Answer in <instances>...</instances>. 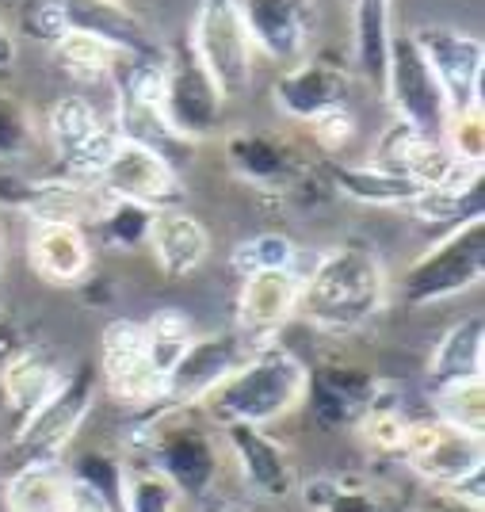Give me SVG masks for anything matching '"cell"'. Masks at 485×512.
I'll return each instance as SVG.
<instances>
[{
	"instance_id": "6da1fadb",
	"label": "cell",
	"mask_w": 485,
	"mask_h": 512,
	"mask_svg": "<svg viewBox=\"0 0 485 512\" xmlns=\"http://www.w3.org/2000/svg\"><path fill=\"white\" fill-rule=\"evenodd\" d=\"M127 463H142L161 474L188 505L207 501L222 478V436L203 417L199 406H146L138 409V421L123 432Z\"/></svg>"
},
{
	"instance_id": "7a4b0ae2",
	"label": "cell",
	"mask_w": 485,
	"mask_h": 512,
	"mask_svg": "<svg viewBox=\"0 0 485 512\" xmlns=\"http://www.w3.org/2000/svg\"><path fill=\"white\" fill-rule=\"evenodd\" d=\"M390 306V272L375 245L340 241L314 256L302 276L295 321L325 337H352L382 318Z\"/></svg>"
},
{
	"instance_id": "3957f363",
	"label": "cell",
	"mask_w": 485,
	"mask_h": 512,
	"mask_svg": "<svg viewBox=\"0 0 485 512\" xmlns=\"http://www.w3.org/2000/svg\"><path fill=\"white\" fill-rule=\"evenodd\" d=\"M302 394H306V360L295 348L275 341L256 348L226 383L207 394V402L199 409L214 428H272L302 409Z\"/></svg>"
},
{
	"instance_id": "277c9868",
	"label": "cell",
	"mask_w": 485,
	"mask_h": 512,
	"mask_svg": "<svg viewBox=\"0 0 485 512\" xmlns=\"http://www.w3.org/2000/svg\"><path fill=\"white\" fill-rule=\"evenodd\" d=\"M222 161L237 184L287 203H317L329 188L310 153L279 130H230L222 134Z\"/></svg>"
},
{
	"instance_id": "5b68a950",
	"label": "cell",
	"mask_w": 485,
	"mask_h": 512,
	"mask_svg": "<svg viewBox=\"0 0 485 512\" xmlns=\"http://www.w3.org/2000/svg\"><path fill=\"white\" fill-rule=\"evenodd\" d=\"M485 276V214L463 226H451L440 241H432L417 260L405 264L390 295H398L405 310H428L470 295Z\"/></svg>"
},
{
	"instance_id": "8992f818",
	"label": "cell",
	"mask_w": 485,
	"mask_h": 512,
	"mask_svg": "<svg viewBox=\"0 0 485 512\" xmlns=\"http://www.w3.org/2000/svg\"><path fill=\"white\" fill-rule=\"evenodd\" d=\"M96 394H100L96 363L81 360L65 367L58 390L12 428L8 448L16 455V463H62L96 409Z\"/></svg>"
},
{
	"instance_id": "52a82bcc",
	"label": "cell",
	"mask_w": 485,
	"mask_h": 512,
	"mask_svg": "<svg viewBox=\"0 0 485 512\" xmlns=\"http://www.w3.org/2000/svg\"><path fill=\"white\" fill-rule=\"evenodd\" d=\"M188 50L203 65V73L214 81L226 104L253 92L256 50L233 0H199L191 16Z\"/></svg>"
},
{
	"instance_id": "ba28073f",
	"label": "cell",
	"mask_w": 485,
	"mask_h": 512,
	"mask_svg": "<svg viewBox=\"0 0 485 512\" xmlns=\"http://www.w3.org/2000/svg\"><path fill=\"white\" fill-rule=\"evenodd\" d=\"M39 123H43V142L54 150L58 172L96 184L119 146V130L111 123V115H104L85 92H65L50 104Z\"/></svg>"
},
{
	"instance_id": "9c48e42d",
	"label": "cell",
	"mask_w": 485,
	"mask_h": 512,
	"mask_svg": "<svg viewBox=\"0 0 485 512\" xmlns=\"http://www.w3.org/2000/svg\"><path fill=\"white\" fill-rule=\"evenodd\" d=\"M390 394V383L371 367L348 360L306 363L302 409L321 432H356V425Z\"/></svg>"
},
{
	"instance_id": "30bf717a",
	"label": "cell",
	"mask_w": 485,
	"mask_h": 512,
	"mask_svg": "<svg viewBox=\"0 0 485 512\" xmlns=\"http://www.w3.org/2000/svg\"><path fill=\"white\" fill-rule=\"evenodd\" d=\"M398 459L424 490H455L485 470V440L440 425L436 417H409Z\"/></svg>"
},
{
	"instance_id": "8fae6325",
	"label": "cell",
	"mask_w": 485,
	"mask_h": 512,
	"mask_svg": "<svg viewBox=\"0 0 485 512\" xmlns=\"http://www.w3.org/2000/svg\"><path fill=\"white\" fill-rule=\"evenodd\" d=\"M104 203L107 195L96 184L73 180V176H62V172L23 176L16 169H0V214L16 211L31 226L62 222V226L88 230L100 218Z\"/></svg>"
},
{
	"instance_id": "7c38bea8",
	"label": "cell",
	"mask_w": 485,
	"mask_h": 512,
	"mask_svg": "<svg viewBox=\"0 0 485 512\" xmlns=\"http://www.w3.org/2000/svg\"><path fill=\"white\" fill-rule=\"evenodd\" d=\"M382 100L390 104L394 119L428 134H440L451 119V104L443 96L432 65L424 62L421 46L413 43L409 27H394L390 50H386V77H382Z\"/></svg>"
},
{
	"instance_id": "4fadbf2b",
	"label": "cell",
	"mask_w": 485,
	"mask_h": 512,
	"mask_svg": "<svg viewBox=\"0 0 485 512\" xmlns=\"http://www.w3.org/2000/svg\"><path fill=\"white\" fill-rule=\"evenodd\" d=\"M100 390L119 406L146 409L161 402V371L149 360L146 325L134 318H115L100 333V360H96Z\"/></svg>"
},
{
	"instance_id": "5bb4252c",
	"label": "cell",
	"mask_w": 485,
	"mask_h": 512,
	"mask_svg": "<svg viewBox=\"0 0 485 512\" xmlns=\"http://www.w3.org/2000/svg\"><path fill=\"white\" fill-rule=\"evenodd\" d=\"M409 35H413V43L421 46L424 62L432 65L451 111L485 107L482 35H470L455 23H421V27H409Z\"/></svg>"
},
{
	"instance_id": "9a60e30c",
	"label": "cell",
	"mask_w": 485,
	"mask_h": 512,
	"mask_svg": "<svg viewBox=\"0 0 485 512\" xmlns=\"http://www.w3.org/2000/svg\"><path fill=\"white\" fill-rule=\"evenodd\" d=\"M222 107L226 100L218 96L214 81L203 73V65L195 62L188 46L165 50L161 115L169 119V127L191 146H203V142L218 138V130H222Z\"/></svg>"
},
{
	"instance_id": "2e32d148",
	"label": "cell",
	"mask_w": 485,
	"mask_h": 512,
	"mask_svg": "<svg viewBox=\"0 0 485 512\" xmlns=\"http://www.w3.org/2000/svg\"><path fill=\"white\" fill-rule=\"evenodd\" d=\"M245 31L253 39L256 58H268L279 69H291L310 58L321 27L317 0H233Z\"/></svg>"
},
{
	"instance_id": "e0dca14e",
	"label": "cell",
	"mask_w": 485,
	"mask_h": 512,
	"mask_svg": "<svg viewBox=\"0 0 485 512\" xmlns=\"http://www.w3.org/2000/svg\"><path fill=\"white\" fill-rule=\"evenodd\" d=\"M256 348L237 329H222V333H195L184 356L172 363L161 386V402L165 406H203L207 394L230 379L241 363L253 356Z\"/></svg>"
},
{
	"instance_id": "ac0fdd59",
	"label": "cell",
	"mask_w": 485,
	"mask_h": 512,
	"mask_svg": "<svg viewBox=\"0 0 485 512\" xmlns=\"http://www.w3.org/2000/svg\"><path fill=\"white\" fill-rule=\"evenodd\" d=\"M96 188L107 199H123V203H138L149 211H169V207H184L188 203V188L180 180V172L172 169L165 157L153 150L119 138V146L104 165Z\"/></svg>"
},
{
	"instance_id": "d6986e66",
	"label": "cell",
	"mask_w": 485,
	"mask_h": 512,
	"mask_svg": "<svg viewBox=\"0 0 485 512\" xmlns=\"http://www.w3.org/2000/svg\"><path fill=\"white\" fill-rule=\"evenodd\" d=\"M222 451L233 459L245 490L264 501H291L298 493V467L291 448L275 436L272 428L256 425H226L218 428Z\"/></svg>"
},
{
	"instance_id": "ffe728a7",
	"label": "cell",
	"mask_w": 485,
	"mask_h": 512,
	"mask_svg": "<svg viewBox=\"0 0 485 512\" xmlns=\"http://www.w3.org/2000/svg\"><path fill=\"white\" fill-rule=\"evenodd\" d=\"M352 81H356V73L348 62L310 54L291 69H279V77L272 81L275 115L291 119V123H306V119H314L329 107L348 104Z\"/></svg>"
},
{
	"instance_id": "44dd1931",
	"label": "cell",
	"mask_w": 485,
	"mask_h": 512,
	"mask_svg": "<svg viewBox=\"0 0 485 512\" xmlns=\"http://www.w3.org/2000/svg\"><path fill=\"white\" fill-rule=\"evenodd\" d=\"M298 295H302V272L298 268H279V272H256L245 276L237 287V306H233V329L253 344H275L279 333L295 321Z\"/></svg>"
},
{
	"instance_id": "7402d4cb",
	"label": "cell",
	"mask_w": 485,
	"mask_h": 512,
	"mask_svg": "<svg viewBox=\"0 0 485 512\" xmlns=\"http://www.w3.org/2000/svg\"><path fill=\"white\" fill-rule=\"evenodd\" d=\"M58 8L69 31H81L123 58H153L165 50L127 0H58Z\"/></svg>"
},
{
	"instance_id": "603a6c76",
	"label": "cell",
	"mask_w": 485,
	"mask_h": 512,
	"mask_svg": "<svg viewBox=\"0 0 485 512\" xmlns=\"http://www.w3.org/2000/svg\"><path fill=\"white\" fill-rule=\"evenodd\" d=\"M92 237L81 226L43 222L27 230V264L50 287H81L92 276Z\"/></svg>"
},
{
	"instance_id": "cb8c5ba5",
	"label": "cell",
	"mask_w": 485,
	"mask_h": 512,
	"mask_svg": "<svg viewBox=\"0 0 485 512\" xmlns=\"http://www.w3.org/2000/svg\"><path fill=\"white\" fill-rule=\"evenodd\" d=\"M146 249L161 276L188 279L211 260V230L188 207H169L153 214Z\"/></svg>"
},
{
	"instance_id": "d4e9b609",
	"label": "cell",
	"mask_w": 485,
	"mask_h": 512,
	"mask_svg": "<svg viewBox=\"0 0 485 512\" xmlns=\"http://www.w3.org/2000/svg\"><path fill=\"white\" fill-rule=\"evenodd\" d=\"M371 165H379L386 172H398L413 184H436L440 176L455 169L451 153L443 150L440 134H428V130H417L401 119H390L386 130L375 142V153H371Z\"/></svg>"
},
{
	"instance_id": "484cf974",
	"label": "cell",
	"mask_w": 485,
	"mask_h": 512,
	"mask_svg": "<svg viewBox=\"0 0 485 512\" xmlns=\"http://www.w3.org/2000/svg\"><path fill=\"white\" fill-rule=\"evenodd\" d=\"M62 379H65V363L50 348H43V344H20L8 356V363L0 367V398H4V409L20 425L23 417H31L58 390Z\"/></svg>"
},
{
	"instance_id": "4316f807",
	"label": "cell",
	"mask_w": 485,
	"mask_h": 512,
	"mask_svg": "<svg viewBox=\"0 0 485 512\" xmlns=\"http://www.w3.org/2000/svg\"><path fill=\"white\" fill-rule=\"evenodd\" d=\"M325 184L340 192L348 203H359V207H371V211H409V203L417 199L421 192V184H413V180H405L398 172H386L379 165H371V161H337V157H329L325 161Z\"/></svg>"
},
{
	"instance_id": "83f0119b",
	"label": "cell",
	"mask_w": 485,
	"mask_h": 512,
	"mask_svg": "<svg viewBox=\"0 0 485 512\" xmlns=\"http://www.w3.org/2000/svg\"><path fill=\"white\" fill-rule=\"evenodd\" d=\"M409 214L428 226H463L470 218L485 214V169H455L440 176L436 184H424L417 199L409 203Z\"/></svg>"
},
{
	"instance_id": "f1b7e54d",
	"label": "cell",
	"mask_w": 485,
	"mask_h": 512,
	"mask_svg": "<svg viewBox=\"0 0 485 512\" xmlns=\"http://www.w3.org/2000/svg\"><path fill=\"white\" fill-rule=\"evenodd\" d=\"M394 4L398 0H348L352 8V73H359L367 85L382 96V77H386V50L394 35Z\"/></svg>"
},
{
	"instance_id": "f546056e",
	"label": "cell",
	"mask_w": 485,
	"mask_h": 512,
	"mask_svg": "<svg viewBox=\"0 0 485 512\" xmlns=\"http://www.w3.org/2000/svg\"><path fill=\"white\" fill-rule=\"evenodd\" d=\"M485 375V318L482 310L466 314L455 325H447L440 341L428 356V383H459V379H478Z\"/></svg>"
},
{
	"instance_id": "4dcf8cb0",
	"label": "cell",
	"mask_w": 485,
	"mask_h": 512,
	"mask_svg": "<svg viewBox=\"0 0 485 512\" xmlns=\"http://www.w3.org/2000/svg\"><path fill=\"white\" fill-rule=\"evenodd\" d=\"M73 478L62 463H20L4 482V512H65Z\"/></svg>"
},
{
	"instance_id": "1f68e13d",
	"label": "cell",
	"mask_w": 485,
	"mask_h": 512,
	"mask_svg": "<svg viewBox=\"0 0 485 512\" xmlns=\"http://www.w3.org/2000/svg\"><path fill=\"white\" fill-rule=\"evenodd\" d=\"M302 505L310 512H394L367 478L356 474H317L310 482H298Z\"/></svg>"
},
{
	"instance_id": "d6a6232c",
	"label": "cell",
	"mask_w": 485,
	"mask_h": 512,
	"mask_svg": "<svg viewBox=\"0 0 485 512\" xmlns=\"http://www.w3.org/2000/svg\"><path fill=\"white\" fill-rule=\"evenodd\" d=\"M50 62H54V69L65 73L73 85L111 88L115 69H119V62H123V54H115L111 46L96 43V39H88V35H81V31H65L62 39L50 46Z\"/></svg>"
},
{
	"instance_id": "836d02e7",
	"label": "cell",
	"mask_w": 485,
	"mask_h": 512,
	"mask_svg": "<svg viewBox=\"0 0 485 512\" xmlns=\"http://www.w3.org/2000/svg\"><path fill=\"white\" fill-rule=\"evenodd\" d=\"M149 207H138V203H123V199H107L100 218L88 226V237L107 249V253H142L149 237V222H153Z\"/></svg>"
},
{
	"instance_id": "e575fe53",
	"label": "cell",
	"mask_w": 485,
	"mask_h": 512,
	"mask_svg": "<svg viewBox=\"0 0 485 512\" xmlns=\"http://www.w3.org/2000/svg\"><path fill=\"white\" fill-rule=\"evenodd\" d=\"M230 268L237 272V279L256 276V272H279V268H302V249L291 234H279V230H264V234H253L245 241H237L230 249Z\"/></svg>"
},
{
	"instance_id": "d590c367",
	"label": "cell",
	"mask_w": 485,
	"mask_h": 512,
	"mask_svg": "<svg viewBox=\"0 0 485 512\" xmlns=\"http://www.w3.org/2000/svg\"><path fill=\"white\" fill-rule=\"evenodd\" d=\"M43 142V123L35 107L20 100L16 92L0 88V169H16Z\"/></svg>"
},
{
	"instance_id": "8d00e7d4",
	"label": "cell",
	"mask_w": 485,
	"mask_h": 512,
	"mask_svg": "<svg viewBox=\"0 0 485 512\" xmlns=\"http://www.w3.org/2000/svg\"><path fill=\"white\" fill-rule=\"evenodd\" d=\"M432 417L466 436L485 440V375L432 386Z\"/></svg>"
},
{
	"instance_id": "74e56055",
	"label": "cell",
	"mask_w": 485,
	"mask_h": 512,
	"mask_svg": "<svg viewBox=\"0 0 485 512\" xmlns=\"http://www.w3.org/2000/svg\"><path fill=\"white\" fill-rule=\"evenodd\" d=\"M65 470L77 486L100 493L111 509H119V497H123V478H127V459L104 448H85L65 455Z\"/></svg>"
},
{
	"instance_id": "f35d334b",
	"label": "cell",
	"mask_w": 485,
	"mask_h": 512,
	"mask_svg": "<svg viewBox=\"0 0 485 512\" xmlns=\"http://www.w3.org/2000/svg\"><path fill=\"white\" fill-rule=\"evenodd\" d=\"M142 325H146L149 360H153V367H157L161 379H165L172 371V363L184 356V348H188L191 337H195V321H191L184 310L165 306V310H157V314L146 318Z\"/></svg>"
},
{
	"instance_id": "ab89813d",
	"label": "cell",
	"mask_w": 485,
	"mask_h": 512,
	"mask_svg": "<svg viewBox=\"0 0 485 512\" xmlns=\"http://www.w3.org/2000/svg\"><path fill=\"white\" fill-rule=\"evenodd\" d=\"M119 512H188V501L161 474H153L142 463H127Z\"/></svg>"
},
{
	"instance_id": "60d3db41",
	"label": "cell",
	"mask_w": 485,
	"mask_h": 512,
	"mask_svg": "<svg viewBox=\"0 0 485 512\" xmlns=\"http://www.w3.org/2000/svg\"><path fill=\"white\" fill-rule=\"evenodd\" d=\"M443 150L451 153L455 165L466 169H485V111H451V119L440 130Z\"/></svg>"
},
{
	"instance_id": "b9f144b4",
	"label": "cell",
	"mask_w": 485,
	"mask_h": 512,
	"mask_svg": "<svg viewBox=\"0 0 485 512\" xmlns=\"http://www.w3.org/2000/svg\"><path fill=\"white\" fill-rule=\"evenodd\" d=\"M405 425H409V413L401 409V402L394 398V386H390V394H386L379 406L359 421L356 432H359V440H363L371 451H379V455H394V459H398L401 440H405Z\"/></svg>"
},
{
	"instance_id": "7bdbcfd3",
	"label": "cell",
	"mask_w": 485,
	"mask_h": 512,
	"mask_svg": "<svg viewBox=\"0 0 485 512\" xmlns=\"http://www.w3.org/2000/svg\"><path fill=\"white\" fill-rule=\"evenodd\" d=\"M302 127H306V138H310L325 157H337V153L348 150L352 138H356V111L348 104L329 107V111H321L314 119H306Z\"/></svg>"
},
{
	"instance_id": "ee69618b",
	"label": "cell",
	"mask_w": 485,
	"mask_h": 512,
	"mask_svg": "<svg viewBox=\"0 0 485 512\" xmlns=\"http://www.w3.org/2000/svg\"><path fill=\"white\" fill-rule=\"evenodd\" d=\"M65 31H69V27H65V16H62V8H58V0H39V4L27 12V35H31V39L54 46Z\"/></svg>"
},
{
	"instance_id": "f6af8a7d",
	"label": "cell",
	"mask_w": 485,
	"mask_h": 512,
	"mask_svg": "<svg viewBox=\"0 0 485 512\" xmlns=\"http://www.w3.org/2000/svg\"><path fill=\"white\" fill-rule=\"evenodd\" d=\"M485 505H478V501H466V497H459V493L451 490H424L421 505H417V512H482Z\"/></svg>"
},
{
	"instance_id": "bcb514c9",
	"label": "cell",
	"mask_w": 485,
	"mask_h": 512,
	"mask_svg": "<svg viewBox=\"0 0 485 512\" xmlns=\"http://www.w3.org/2000/svg\"><path fill=\"white\" fill-rule=\"evenodd\" d=\"M65 512H119V509H111L100 493H92V490H85V486H77V482H73L69 501H65Z\"/></svg>"
},
{
	"instance_id": "7dc6e473",
	"label": "cell",
	"mask_w": 485,
	"mask_h": 512,
	"mask_svg": "<svg viewBox=\"0 0 485 512\" xmlns=\"http://www.w3.org/2000/svg\"><path fill=\"white\" fill-rule=\"evenodd\" d=\"M16 50H20L16 31H12V23L0 16V73H8V69L16 65Z\"/></svg>"
},
{
	"instance_id": "c3c4849f",
	"label": "cell",
	"mask_w": 485,
	"mask_h": 512,
	"mask_svg": "<svg viewBox=\"0 0 485 512\" xmlns=\"http://www.w3.org/2000/svg\"><path fill=\"white\" fill-rule=\"evenodd\" d=\"M20 333H16V325H8V321H0V367L8 363V356L20 348Z\"/></svg>"
},
{
	"instance_id": "681fc988",
	"label": "cell",
	"mask_w": 485,
	"mask_h": 512,
	"mask_svg": "<svg viewBox=\"0 0 485 512\" xmlns=\"http://www.w3.org/2000/svg\"><path fill=\"white\" fill-rule=\"evenodd\" d=\"M8 253V234H4V214H0V260Z\"/></svg>"
},
{
	"instance_id": "f907efd6",
	"label": "cell",
	"mask_w": 485,
	"mask_h": 512,
	"mask_svg": "<svg viewBox=\"0 0 485 512\" xmlns=\"http://www.w3.org/2000/svg\"><path fill=\"white\" fill-rule=\"evenodd\" d=\"M0 321H4V306H0Z\"/></svg>"
}]
</instances>
